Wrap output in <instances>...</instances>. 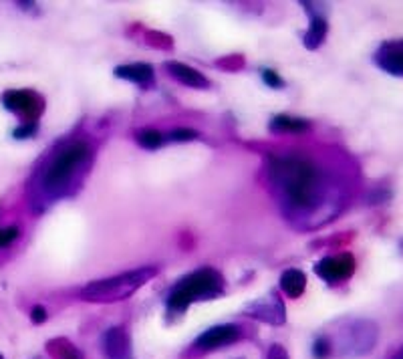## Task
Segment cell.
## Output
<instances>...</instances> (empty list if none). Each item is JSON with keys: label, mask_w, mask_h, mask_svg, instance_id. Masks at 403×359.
<instances>
[{"label": "cell", "mask_w": 403, "mask_h": 359, "mask_svg": "<svg viewBox=\"0 0 403 359\" xmlns=\"http://www.w3.org/2000/svg\"><path fill=\"white\" fill-rule=\"evenodd\" d=\"M47 351H49V355L53 359H83V353L73 346L69 339H65V337H59V339L49 341Z\"/></svg>", "instance_id": "17"}, {"label": "cell", "mask_w": 403, "mask_h": 359, "mask_svg": "<svg viewBox=\"0 0 403 359\" xmlns=\"http://www.w3.org/2000/svg\"><path fill=\"white\" fill-rule=\"evenodd\" d=\"M172 141H194L198 139V131L194 129H188V127H178L169 134Z\"/></svg>", "instance_id": "20"}, {"label": "cell", "mask_w": 403, "mask_h": 359, "mask_svg": "<svg viewBox=\"0 0 403 359\" xmlns=\"http://www.w3.org/2000/svg\"><path fill=\"white\" fill-rule=\"evenodd\" d=\"M238 337H240V329L236 325H216L206 333H202L196 339L194 346L200 351H214V349H220V347L234 343Z\"/></svg>", "instance_id": "9"}, {"label": "cell", "mask_w": 403, "mask_h": 359, "mask_svg": "<svg viewBox=\"0 0 403 359\" xmlns=\"http://www.w3.org/2000/svg\"><path fill=\"white\" fill-rule=\"evenodd\" d=\"M315 273L329 285L341 283L355 273V257L351 252H341L335 257H325L315 264Z\"/></svg>", "instance_id": "7"}, {"label": "cell", "mask_w": 403, "mask_h": 359, "mask_svg": "<svg viewBox=\"0 0 403 359\" xmlns=\"http://www.w3.org/2000/svg\"><path fill=\"white\" fill-rule=\"evenodd\" d=\"M37 129H39V125H37V124H23V125H18V127L14 129V138H16V139L32 138V136L37 134Z\"/></svg>", "instance_id": "22"}, {"label": "cell", "mask_w": 403, "mask_h": 359, "mask_svg": "<svg viewBox=\"0 0 403 359\" xmlns=\"http://www.w3.org/2000/svg\"><path fill=\"white\" fill-rule=\"evenodd\" d=\"M138 141L139 146L145 148V150H155V148H160V146L164 143V134L157 131V129L148 127V129H141V131H139Z\"/></svg>", "instance_id": "18"}, {"label": "cell", "mask_w": 403, "mask_h": 359, "mask_svg": "<svg viewBox=\"0 0 403 359\" xmlns=\"http://www.w3.org/2000/svg\"><path fill=\"white\" fill-rule=\"evenodd\" d=\"M375 63L377 67H381L385 73L403 77V39L383 42L377 49Z\"/></svg>", "instance_id": "10"}, {"label": "cell", "mask_w": 403, "mask_h": 359, "mask_svg": "<svg viewBox=\"0 0 403 359\" xmlns=\"http://www.w3.org/2000/svg\"><path fill=\"white\" fill-rule=\"evenodd\" d=\"M268 174L287 202V206L299 212L313 210L325 194V178L311 160L301 155H275L268 162Z\"/></svg>", "instance_id": "1"}, {"label": "cell", "mask_w": 403, "mask_h": 359, "mask_svg": "<svg viewBox=\"0 0 403 359\" xmlns=\"http://www.w3.org/2000/svg\"><path fill=\"white\" fill-rule=\"evenodd\" d=\"M103 353L107 359H133L131 341L124 327H112L103 333Z\"/></svg>", "instance_id": "11"}, {"label": "cell", "mask_w": 403, "mask_h": 359, "mask_svg": "<svg viewBox=\"0 0 403 359\" xmlns=\"http://www.w3.org/2000/svg\"><path fill=\"white\" fill-rule=\"evenodd\" d=\"M280 289L284 290L292 299H299L306 289V276L303 271L289 269L280 275Z\"/></svg>", "instance_id": "14"}, {"label": "cell", "mask_w": 403, "mask_h": 359, "mask_svg": "<svg viewBox=\"0 0 403 359\" xmlns=\"http://www.w3.org/2000/svg\"><path fill=\"white\" fill-rule=\"evenodd\" d=\"M224 293V278L216 269H198L188 276H184L167 297V309L181 313L196 301L216 299Z\"/></svg>", "instance_id": "3"}, {"label": "cell", "mask_w": 403, "mask_h": 359, "mask_svg": "<svg viewBox=\"0 0 403 359\" xmlns=\"http://www.w3.org/2000/svg\"><path fill=\"white\" fill-rule=\"evenodd\" d=\"M393 359H403V349H402V351H399V353H397V355H395V358H393Z\"/></svg>", "instance_id": "26"}, {"label": "cell", "mask_w": 403, "mask_h": 359, "mask_svg": "<svg viewBox=\"0 0 403 359\" xmlns=\"http://www.w3.org/2000/svg\"><path fill=\"white\" fill-rule=\"evenodd\" d=\"M167 69V73L176 79V81H180L181 85H186V87H194V89H208L210 81L200 73V71H196L194 67H190V65H184V63H178V61H166V65H164Z\"/></svg>", "instance_id": "12"}, {"label": "cell", "mask_w": 403, "mask_h": 359, "mask_svg": "<svg viewBox=\"0 0 403 359\" xmlns=\"http://www.w3.org/2000/svg\"><path fill=\"white\" fill-rule=\"evenodd\" d=\"M263 79H265V83H268V87H275V89H280L282 87V79L277 75V71L272 69H265L263 71Z\"/></svg>", "instance_id": "23"}, {"label": "cell", "mask_w": 403, "mask_h": 359, "mask_svg": "<svg viewBox=\"0 0 403 359\" xmlns=\"http://www.w3.org/2000/svg\"><path fill=\"white\" fill-rule=\"evenodd\" d=\"M157 275L155 266H141L136 271H127L121 275H115L112 278H101L95 283H89L81 290V299L91 303H115L127 299L133 295L139 287H143L148 281H152Z\"/></svg>", "instance_id": "4"}, {"label": "cell", "mask_w": 403, "mask_h": 359, "mask_svg": "<svg viewBox=\"0 0 403 359\" xmlns=\"http://www.w3.org/2000/svg\"><path fill=\"white\" fill-rule=\"evenodd\" d=\"M30 321L35 323V325H41L47 321V309L42 307V305H37V307H32V311H30Z\"/></svg>", "instance_id": "24"}, {"label": "cell", "mask_w": 403, "mask_h": 359, "mask_svg": "<svg viewBox=\"0 0 403 359\" xmlns=\"http://www.w3.org/2000/svg\"><path fill=\"white\" fill-rule=\"evenodd\" d=\"M270 129L277 134H301L308 129V122L301 117H291V115H277L270 122Z\"/></svg>", "instance_id": "16"}, {"label": "cell", "mask_w": 403, "mask_h": 359, "mask_svg": "<svg viewBox=\"0 0 403 359\" xmlns=\"http://www.w3.org/2000/svg\"><path fill=\"white\" fill-rule=\"evenodd\" d=\"M115 77L127 79L139 87H150L153 83V67L148 63H131V65H121L115 69Z\"/></svg>", "instance_id": "13"}, {"label": "cell", "mask_w": 403, "mask_h": 359, "mask_svg": "<svg viewBox=\"0 0 403 359\" xmlns=\"http://www.w3.org/2000/svg\"><path fill=\"white\" fill-rule=\"evenodd\" d=\"M333 353V346L327 337H319L313 346V355L317 359H327Z\"/></svg>", "instance_id": "19"}, {"label": "cell", "mask_w": 403, "mask_h": 359, "mask_svg": "<svg viewBox=\"0 0 403 359\" xmlns=\"http://www.w3.org/2000/svg\"><path fill=\"white\" fill-rule=\"evenodd\" d=\"M2 105L18 113L25 119V124H37L39 115L44 110V101L35 91H16V89L2 93Z\"/></svg>", "instance_id": "6"}, {"label": "cell", "mask_w": 403, "mask_h": 359, "mask_svg": "<svg viewBox=\"0 0 403 359\" xmlns=\"http://www.w3.org/2000/svg\"><path fill=\"white\" fill-rule=\"evenodd\" d=\"M327 30H329V25H327V20L320 16V14H313V18H311V27L305 33V47L308 51H315V49H319L320 45L325 42L327 39Z\"/></svg>", "instance_id": "15"}, {"label": "cell", "mask_w": 403, "mask_h": 359, "mask_svg": "<svg viewBox=\"0 0 403 359\" xmlns=\"http://www.w3.org/2000/svg\"><path fill=\"white\" fill-rule=\"evenodd\" d=\"M0 359H4V358H2V355H0Z\"/></svg>", "instance_id": "27"}, {"label": "cell", "mask_w": 403, "mask_h": 359, "mask_svg": "<svg viewBox=\"0 0 403 359\" xmlns=\"http://www.w3.org/2000/svg\"><path fill=\"white\" fill-rule=\"evenodd\" d=\"M246 315L258 319L263 323H270V325H282L287 319V311L284 305L280 301V297H277L275 293L270 297H265L256 303H252L246 307Z\"/></svg>", "instance_id": "8"}, {"label": "cell", "mask_w": 403, "mask_h": 359, "mask_svg": "<svg viewBox=\"0 0 403 359\" xmlns=\"http://www.w3.org/2000/svg\"><path fill=\"white\" fill-rule=\"evenodd\" d=\"M16 236H18V228H16V226L0 228V249H2V247H8L11 242H14Z\"/></svg>", "instance_id": "21"}, {"label": "cell", "mask_w": 403, "mask_h": 359, "mask_svg": "<svg viewBox=\"0 0 403 359\" xmlns=\"http://www.w3.org/2000/svg\"><path fill=\"white\" fill-rule=\"evenodd\" d=\"M266 359H289V353H287V349L280 346V343H275V346L268 349Z\"/></svg>", "instance_id": "25"}, {"label": "cell", "mask_w": 403, "mask_h": 359, "mask_svg": "<svg viewBox=\"0 0 403 359\" xmlns=\"http://www.w3.org/2000/svg\"><path fill=\"white\" fill-rule=\"evenodd\" d=\"M91 148L87 141H71L55 153L47 164L41 178L42 192L49 198H61L69 192L73 176L89 162Z\"/></svg>", "instance_id": "2"}, {"label": "cell", "mask_w": 403, "mask_h": 359, "mask_svg": "<svg viewBox=\"0 0 403 359\" xmlns=\"http://www.w3.org/2000/svg\"><path fill=\"white\" fill-rule=\"evenodd\" d=\"M377 325L373 321H351L339 335V355H365L377 343Z\"/></svg>", "instance_id": "5"}]
</instances>
